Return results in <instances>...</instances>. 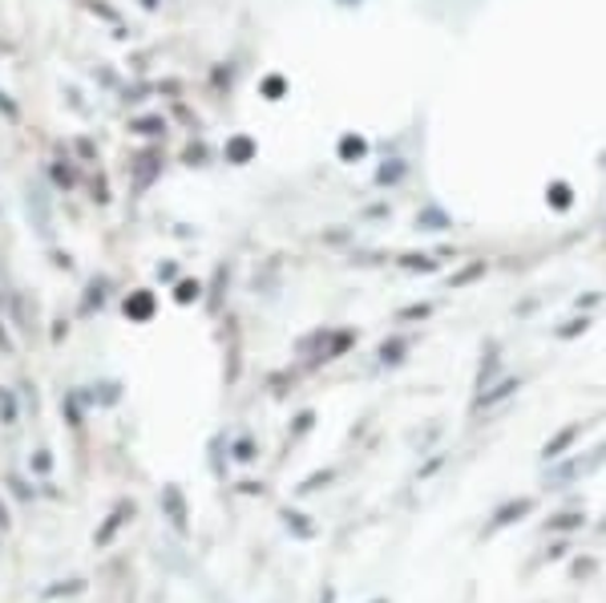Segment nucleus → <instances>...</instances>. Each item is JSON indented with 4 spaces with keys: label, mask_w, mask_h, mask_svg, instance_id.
I'll return each instance as SVG.
<instances>
[{
    "label": "nucleus",
    "mask_w": 606,
    "mask_h": 603,
    "mask_svg": "<svg viewBox=\"0 0 606 603\" xmlns=\"http://www.w3.org/2000/svg\"><path fill=\"white\" fill-rule=\"evenodd\" d=\"M150 308H154V304H150V296H146V292H141V296H134V300L126 304V312L134 320H146V317H150Z\"/></svg>",
    "instance_id": "6"
},
{
    "label": "nucleus",
    "mask_w": 606,
    "mask_h": 603,
    "mask_svg": "<svg viewBox=\"0 0 606 603\" xmlns=\"http://www.w3.org/2000/svg\"><path fill=\"white\" fill-rule=\"evenodd\" d=\"M579 433H582V426H566V430L558 433V438H551V442H546V450H542V458H546V462L562 458L566 450L579 442Z\"/></svg>",
    "instance_id": "1"
},
{
    "label": "nucleus",
    "mask_w": 606,
    "mask_h": 603,
    "mask_svg": "<svg viewBox=\"0 0 606 603\" xmlns=\"http://www.w3.org/2000/svg\"><path fill=\"white\" fill-rule=\"evenodd\" d=\"M138 130H141V134H158V130H162V122H158V118H146V122H138Z\"/></svg>",
    "instance_id": "19"
},
{
    "label": "nucleus",
    "mask_w": 606,
    "mask_h": 603,
    "mask_svg": "<svg viewBox=\"0 0 606 603\" xmlns=\"http://www.w3.org/2000/svg\"><path fill=\"white\" fill-rule=\"evenodd\" d=\"M198 292H202V287L186 280V284H178V292H174V296H178V304H190V300H198Z\"/></svg>",
    "instance_id": "15"
},
{
    "label": "nucleus",
    "mask_w": 606,
    "mask_h": 603,
    "mask_svg": "<svg viewBox=\"0 0 606 603\" xmlns=\"http://www.w3.org/2000/svg\"><path fill=\"white\" fill-rule=\"evenodd\" d=\"M530 499H518V503H509V506H502V510H497L494 515V531L497 527H509V522H514V518H522V515H530Z\"/></svg>",
    "instance_id": "4"
},
{
    "label": "nucleus",
    "mask_w": 606,
    "mask_h": 603,
    "mask_svg": "<svg viewBox=\"0 0 606 603\" xmlns=\"http://www.w3.org/2000/svg\"><path fill=\"white\" fill-rule=\"evenodd\" d=\"M400 353H405V345H400V341H393V345H384V348H381V357H384V360H400Z\"/></svg>",
    "instance_id": "17"
},
{
    "label": "nucleus",
    "mask_w": 606,
    "mask_h": 603,
    "mask_svg": "<svg viewBox=\"0 0 606 603\" xmlns=\"http://www.w3.org/2000/svg\"><path fill=\"white\" fill-rule=\"evenodd\" d=\"M417 223H421L424 231H441V227H449V219L441 216V211H433V207H429V211H421V219H417Z\"/></svg>",
    "instance_id": "8"
},
{
    "label": "nucleus",
    "mask_w": 606,
    "mask_h": 603,
    "mask_svg": "<svg viewBox=\"0 0 606 603\" xmlns=\"http://www.w3.org/2000/svg\"><path fill=\"white\" fill-rule=\"evenodd\" d=\"M586 329H591V320H586V317H574L570 324H566V329H558V336H562V341H570V336H579V332H586Z\"/></svg>",
    "instance_id": "12"
},
{
    "label": "nucleus",
    "mask_w": 606,
    "mask_h": 603,
    "mask_svg": "<svg viewBox=\"0 0 606 603\" xmlns=\"http://www.w3.org/2000/svg\"><path fill=\"white\" fill-rule=\"evenodd\" d=\"M263 89H268L271 98H280V94H283V82H280V77H268V86H263Z\"/></svg>",
    "instance_id": "20"
},
{
    "label": "nucleus",
    "mask_w": 606,
    "mask_h": 603,
    "mask_svg": "<svg viewBox=\"0 0 606 603\" xmlns=\"http://www.w3.org/2000/svg\"><path fill=\"white\" fill-rule=\"evenodd\" d=\"M481 272H485V263H473V268H466V272L457 275V280H453V284H469V280H478Z\"/></svg>",
    "instance_id": "16"
},
{
    "label": "nucleus",
    "mask_w": 606,
    "mask_h": 603,
    "mask_svg": "<svg viewBox=\"0 0 606 603\" xmlns=\"http://www.w3.org/2000/svg\"><path fill=\"white\" fill-rule=\"evenodd\" d=\"M518 389H522V381H518V377H506L502 385H494L490 393H481V397H478V409H490V405L506 402L509 393H518Z\"/></svg>",
    "instance_id": "2"
},
{
    "label": "nucleus",
    "mask_w": 606,
    "mask_h": 603,
    "mask_svg": "<svg viewBox=\"0 0 606 603\" xmlns=\"http://www.w3.org/2000/svg\"><path fill=\"white\" fill-rule=\"evenodd\" d=\"M162 499H166V510H170V518H174V527H186V510H183V494H178V490L170 487L166 494H162Z\"/></svg>",
    "instance_id": "5"
},
{
    "label": "nucleus",
    "mask_w": 606,
    "mask_h": 603,
    "mask_svg": "<svg viewBox=\"0 0 606 603\" xmlns=\"http://www.w3.org/2000/svg\"><path fill=\"white\" fill-rule=\"evenodd\" d=\"M574 527H582V515H558L551 522V531H574Z\"/></svg>",
    "instance_id": "14"
},
{
    "label": "nucleus",
    "mask_w": 606,
    "mask_h": 603,
    "mask_svg": "<svg viewBox=\"0 0 606 603\" xmlns=\"http://www.w3.org/2000/svg\"><path fill=\"white\" fill-rule=\"evenodd\" d=\"M235 450H239V454H235V458H243V462H247V458H255V454H251V442H239V445H235Z\"/></svg>",
    "instance_id": "21"
},
{
    "label": "nucleus",
    "mask_w": 606,
    "mask_h": 603,
    "mask_svg": "<svg viewBox=\"0 0 606 603\" xmlns=\"http://www.w3.org/2000/svg\"><path fill=\"white\" fill-rule=\"evenodd\" d=\"M251 150H255L251 138H235V143L226 146V155H231L235 162H247V159H251Z\"/></svg>",
    "instance_id": "9"
},
{
    "label": "nucleus",
    "mask_w": 606,
    "mask_h": 603,
    "mask_svg": "<svg viewBox=\"0 0 606 603\" xmlns=\"http://www.w3.org/2000/svg\"><path fill=\"white\" fill-rule=\"evenodd\" d=\"M400 263H405L409 272H433V268H437V259H429V256H405Z\"/></svg>",
    "instance_id": "10"
},
{
    "label": "nucleus",
    "mask_w": 606,
    "mask_h": 603,
    "mask_svg": "<svg viewBox=\"0 0 606 603\" xmlns=\"http://www.w3.org/2000/svg\"><path fill=\"white\" fill-rule=\"evenodd\" d=\"M546 202H551L554 211H570V202H574V190H570V183H562V179H558V183H551V187H546Z\"/></svg>",
    "instance_id": "3"
},
{
    "label": "nucleus",
    "mask_w": 606,
    "mask_h": 603,
    "mask_svg": "<svg viewBox=\"0 0 606 603\" xmlns=\"http://www.w3.org/2000/svg\"><path fill=\"white\" fill-rule=\"evenodd\" d=\"M0 421H4V426H13L16 421V402L9 389H0Z\"/></svg>",
    "instance_id": "7"
},
{
    "label": "nucleus",
    "mask_w": 606,
    "mask_h": 603,
    "mask_svg": "<svg viewBox=\"0 0 606 603\" xmlns=\"http://www.w3.org/2000/svg\"><path fill=\"white\" fill-rule=\"evenodd\" d=\"M339 155H344V159H360V155H364V143H360V138H353V134H348V138H344V143H339Z\"/></svg>",
    "instance_id": "11"
},
{
    "label": "nucleus",
    "mask_w": 606,
    "mask_h": 603,
    "mask_svg": "<svg viewBox=\"0 0 606 603\" xmlns=\"http://www.w3.org/2000/svg\"><path fill=\"white\" fill-rule=\"evenodd\" d=\"M122 518H126V510H118V515H110V522H106V527H101V531H98V543H110L113 531L122 527Z\"/></svg>",
    "instance_id": "13"
},
{
    "label": "nucleus",
    "mask_w": 606,
    "mask_h": 603,
    "mask_svg": "<svg viewBox=\"0 0 606 603\" xmlns=\"http://www.w3.org/2000/svg\"><path fill=\"white\" fill-rule=\"evenodd\" d=\"M327 478H332V475H311L308 482H304V487H299V490H304V494H308V490H320V487H324V482H327Z\"/></svg>",
    "instance_id": "18"
}]
</instances>
